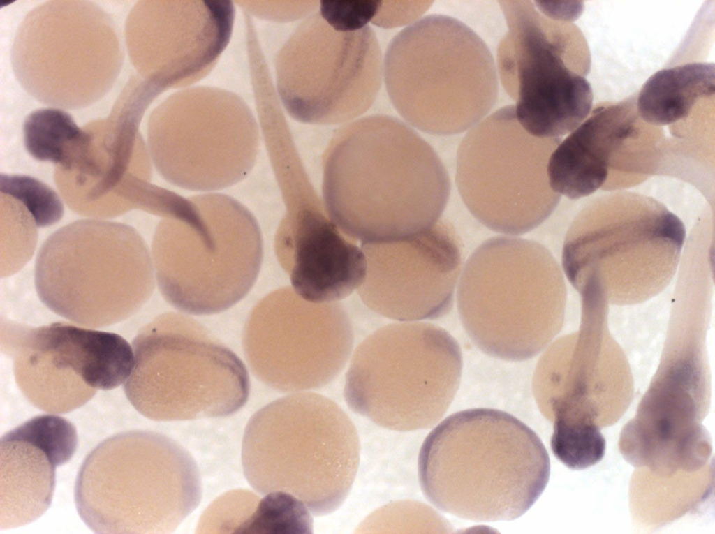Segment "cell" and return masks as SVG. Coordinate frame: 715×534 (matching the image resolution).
Wrapping results in <instances>:
<instances>
[{
  "label": "cell",
  "instance_id": "24",
  "mask_svg": "<svg viewBox=\"0 0 715 534\" xmlns=\"http://www.w3.org/2000/svg\"><path fill=\"white\" fill-rule=\"evenodd\" d=\"M139 6L150 21L138 6L133 9L127 24L128 47L133 64L138 68L150 57L153 58L149 61L156 65L147 81L161 91L188 78H194L205 71L216 59L230 40L235 8L205 27L224 13L233 3L214 21L199 29L200 31L187 32L192 27L188 29L189 27H182L178 33L176 32L177 27L175 33H171L170 27H165L164 22L157 21L156 17L154 21L151 15L148 17L141 4Z\"/></svg>",
  "mask_w": 715,
  "mask_h": 534
},
{
  "label": "cell",
  "instance_id": "20",
  "mask_svg": "<svg viewBox=\"0 0 715 534\" xmlns=\"http://www.w3.org/2000/svg\"><path fill=\"white\" fill-rule=\"evenodd\" d=\"M694 377L655 383L635 417L623 427L619 449L635 467L658 472L692 468L712 453L710 434L702 424L708 405Z\"/></svg>",
  "mask_w": 715,
  "mask_h": 534
},
{
  "label": "cell",
  "instance_id": "15",
  "mask_svg": "<svg viewBox=\"0 0 715 534\" xmlns=\"http://www.w3.org/2000/svg\"><path fill=\"white\" fill-rule=\"evenodd\" d=\"M351 317L339 302L317 304L290 287L273 291L252 311L243 347L256 377L281 392L323 387L341 372L352 355Z\"/></svg>",
  "mask_w": 715,
  "mask_h": 534
},
{
  "label": "cell",
  "instance_id": "13",
  "mask_svg": "<svg viewBox=\"0 0 715 534\" xmlns=\"http://www.w3.org/2000/svg\"><path fill=\"white\" fill-rule=\"evenodd\" d=\"M560 141L526 132L513 105L498 109L469 129L457 149L455 179L472 215L510 235L543 223L561 198L547 174L550 156Z\"/></svg>",
  "mask_w": 715,
  "mask_h": 534
},
{
  "label": "cell",
  "instance_id": "7",
  "mask_svg": "<svg viewBox=\"0 0 715 534\" xmlns=\"http://www.w3.org/2000/svg\"><path fill=\"white\" fill-rule=\"evenodd\" d=\"M263 258L251 213L221 193L185 198L157 228L152 247L156 280L164 299L181 312H223L252 288Z\"/></svg>",
  "mask_w": 715,
  "mask_h": 534
},
{
  "label": "cell",
  "instance_id": "5",
  "mask_svg": "<svg viewBox=\"0 0 715 534\" xmlns=\"http://www.w3.org/2000/svg\"><path fill=\"white\" fill-rule=\"evenodd\" d=\"M201 498L198 466L189 453L159 433L121 432L85 458L74 499L84 524L96 533H169Z\"/></svg>",
  "mask_w": 715,
  "mask_h": 534
},
{
  "label": "cell",
  "instance_id": "25",
  "mask_svg": "<svg viewBox=\"0 0 715 534\" xmlns=\"http://www.w3.org/2000/svg\"><path fill=\"white\" fill-rule=\"evenodd\" d=\"M714 63L695 62L657 71L644 83L636 97V109L645 123L669 126L679 134L705 124V101L714 100ZM708 111V110H707Z\"/></svg>",
  "mask_w": 715,
  "mask_h": 534
},
{
  "label": "cell",
  "instance_id": "14",
  "mask_svg": "<svg viewBox=\"0 0 715 534\" xmlns=\"http://www.w3.org/2000/svg\"><path fill=\"white\" fill-rule=\"evenodd\" d=\"M276 73L278 94L292 118L336 125L351 122L371 106L381 87L383 62L371 28L338 32L318 13L286 41Z\"/></svg>",
  "mask_w": 715,
  "mask_h": 534
},
{
  "label": "cell",
  "instance_id": "10",
  "mask_svg": "<svg viewBox=\"0 0 715 534\" xmlns=\"http://www.w3.org/2000/svg\"><path fill=\"white\" fill-rule=\"evenodd\" d=\"M132 346L134 366L124 392L149 419L223 417L247 401L250 383L242 361L189 316H159L140 330Z\"/></svg>",
  "mask_w": 715,
  "mask_h": 534
},
{
  "label": "cell",
  "instance_id": "6",
  "mask_svg": "<svg viewBox=\"0 0 715 534\" xmlns=\"http://www.w3.org/2000/svg\"><path fill=\"white\" fill-rule=\"evenodd\" d=\"M563 296L559 266L545 246L495 237L469 257L457 304L475 346L491 357L519 362L537 355L556 334Z\"/></svg>",
  "mask_w": 715,
  "mask_h": 534
},
{
  "label": "cell",
  "instance_id": "21",
  "mask_svg": "<svg viewBox=\"0 0 715 534\" xmlns=\"http://www.w3.org/2000/svg\"><path fill=\"white\" fill-rule=\"evenodd\" d=\"M75 427L54 415H38L0 440V528H13L39 518L49 507L57 466L75 453Z\"/></svg>",
  "mask_w": 715,
  "mask_h": 534
},
{
  "label": "cell",
  "instance_id": "18",
  "mask_svg": "<svg viewBox=\"0 0 715 534\" xmlns=\"http://www.w3.org/2000/svg\"><path fill=\"white\" fill-rule=\"evenodd\" d=\"M148 140L153 162L166 181L207 192L246 177L259 135L249 110L240 117H174L159 106L149 121Z\"/></svg>",
  "mask_w": 715,
  "mask_h": 534
},
{
  "label": "cell",
  "instance_id": "31",
  "mask_svg": "<svg viewBox=\"0 0 715 534\" xmlns=\"http://www.w3.org/2000/svg\"><path fill=\"white\" fill-rule=\"evenodd\" d=\"M429 3L423 1H383L382 6L372 23L384 28L408 24L425 12Z\"/></svg>",
  "mask_w": 715,
  "mask_h": 534
},
{
  "label": "cell",
  "instance_id": "12",
  "mask_svg": "<svg viewBox=\"0 0 715 534\" xmlns=\"http://www.w3.org/2000/svg\"><path fill=\"white\" fill-rule=\"evenodd\" d=\"M124 54L112 18L83 1H52L22 22L11 52L14 73L38 101L66 109L88 106L112 87Z\"/></svg>",
  "mask_w": 715,
  "mask_h": 534
},
{
  "label": "cell",
  "instance_id": "28",
  "mask_svg": "<svg viewBox=\"0 0 715 534\" xmlns=\"http://www.w3.org/2000/svg\"><path fill=\"white\" fill-rule=\"evenodd\" d=\"M605 439L594 424L554 423L552 452L570 469L582 470L598 463L605 455Z\"/></svg>",
  "mask_w": 715,
  "mask_h": 534
},
{
  "label": "cell",
  "instance_id": "19",
  "mask_svg": "<svg viewBox=\"0 0 715 534\" xmlns=\"http://www.w3.org/2000/svg\"><path fill=\"white\" fill-rule=\"evenodd\" d=\"M685 237L682 221L656 200L629 191L606 194L586 205L570 226L563 269L587 262L672 263Z\"/></svg>",
  "mask_w": 715,
  "mask_h": 534
},
{
  "label": "cell",
  "instance_id": "1",
  "mask_svg": "<svg viewBox=\"0 0 715 534\" xmlns=\"http://www.w3.org/2000/svg\"><path fill=\"white\" fill-rule=\"evenodd\" d=\"M450 192L448 173L434 149L392 116L349 122L324 156L328 216L362 244L404 240L429 229L439 220Z\"/></svg>",
  "mask_w": 715,
  "mask_h": 534
},
{
  "label": "cell",
  "instance_id": "9",
  "mask_svg": "<svg viewBox=\"0 0 715 534\" xmlns=\"http://www.w3.org/2000/svg\"><path fill=\"white\" fill-rule=\"evenodd\" d=\"M344 397L355 413L398 431L433 426L459 387L462 357L443 328L399 322L373 332L351 356Z\"/></svg>",
  "mask_w": 715,
  "mask_h": 534
},
{
  "label": "cell",
  "instance_id": "27",
  "mask_svg": "<svg viewBox=\"0 0 715 534\" xmlns=\"http://www.w3.org/2000/svg\"><path fill=\"white\" fill-rule=\"evenodd\" d=\"M306 505L295 496L276 491L265 494L238 530L246 533H311L312 517Z\"/></svg>",
  "mask_w": 715,
  "mask_h": 534
},
{
  "label": "cell",
  "instance_id": "17",
  "mask_svg": "<svg viewBox=\"0 0 715 534\" xmlns=\"http://www.w3.org/2000/svg\"><path fill=\"white\" fill-rule=\"evenodd\" d=\"M361 248L367 271L358 290L371 311L399 322L433 320L450 311L463 260L450 222L439 219L411 238Z\"/></svg>",
  "mask_w": 715,
  "mask_h": 534
},
{
  "label": "cell",
  "instance_id": "30",
  "mask_svg": "<svg viewBox=\"0 0 715 534\" xmlns=\"http://www.w3.org/2000/svg\"><path fill=\"white\" fill-rule=\"evenodd\" d=\"M382 4L381 0L321 1L319 14L334 31L355 32L374 20Z\"/></svg>",
  "mask_w": 715,
  "mask_h": 534
},
{
  "label": "cell",
  "instance_id": "11",
  "mask_svg": "<svg viewBox=\"0 0 715 534\" xmlns=\"http://www.w3.org/2000/svg\"><path fill=\"white\" fill-rule=\"evenodd\" d=\"M499 3L507 31L497 50L496 69L515 102L517 122L538 138L571 133L588 117L593 103L584 77L590 53L582 32L542 13L531 1Z\"/></svg>",
  "mask_w": 715,
  "mask_h": 534
},
{
  "label": "cell",
  "instance_id": "16",
  "mask_svg": "<svg viewBox=\"0 0 715 534\" xmlns=\"http://www.w3.org/2000/svg\"><path fill=\"white\" fill-rule=\"evenodd\" d=\"M1 344L24 396L53 414L125 383L134 366L133 347L120 335L61 322L33 327L6 321Z\"/></svg>",
  "mask_w": 715,
  "mask_h": 534
},
{
  "label": "cell",
  "instance_id": "4",
  "mask_svg": "<svg viewBox=\"0 0 715 534\" xmlns=\"http://www.w3.org/2000/svg\"><path fill=\"white\" fill-rule=\"evenodd\" d=\"M390 99L402 118L429 134L469 131L493 109L499 77L492 53L450 16L422 17L390 41L383 60Z\"/></svg>",
  "mask_w": 715,
  "mask_h": 534
},
{
  "label": "cell",
  "instance_id": "29",
  "mask_svg": "<svg viewBox=\"0 0 715 534\" xmlns=\"http://www.w3.org/2000/svg\"><path fill=\"white\" fill-rule=\"evenodd\" d=\"M0 189L1 194L19 202L38 227L51 225L62 216L64 209L58 195L34 178L1 175Z\"/></svg>",
  "mask_w": 715,
  "mask_h": 534
},
{
  "label": "cell",
  "instance_id": "3",
  "mask_svg": "<svg viewBox=\"0 0 715 534\" xmlns=\"http://www.w3.org/2000/svg\"><path fill=\"white\" fill-rule=\"evenodd\" d=\"M357 429L334 401L311 391L291 393L259 409L243 436L242 463L260 494L281 491L322 516L345 500L360 463Z\"/></svg>",
  "mask_w": 715,
  "mask_h": 534
},
{
  "label": "cell",
  "instance_id": "22",
  "mask_svg": "<svg viewBox=\"0 0 715 534\" xmlns=\"http://www.w3.org/2000/svg\"><path fill=\"white\" fill-rule=\"evenodd\" d=\"M275 250L293 291L312 303L339 302L363 283L367 262L323 210L299 214L276 239Z\"/></svg>",
  "mask_w": 715,
  "mask_h": 534
},
{
  "label": "cell",
  "instance_id": "2",
  "mask_svg": "<svg viewBox=\"0 0 715 534\" xmlns=\"http://www.w3.org/2000/svg\"><path fill=\"white\" fill-rule=\"evenodd\" d=\"M547 452L515 417L491 408L448 416L426 437L418 477L440 510L475 521H510L537 500L550 477Z\"/></svg>",
  "mask_w": 715,
  "mask_h": 534
},
{
  "label": "cell",
  "instance_id": "8",
  "mask_svg": "<svg viewBox=\"0 0 715 534\" xmlns=\"http://www.w3.org/2000/svg\"><path fill=\"white\" fill-rule=\"evenodd\" d=\"M149 249L133 228L80 220L53 233L38 251L35 286L52 311L78 325L103 327L135 313L155 286Z\"/></svg>",
  "mask_w": 715,
  "mask_h": 534
},
{
  "label": "cell",
  "instance_id": "26",
  "mask_svg": "<svg viewBox=\"0 0 715 534\" xmlns=\"http://www.w3.org/2000/svg\"><path fill=\"white\" fill-rule=\"evenodd\" d=\"M23 133L31 156L57 164L66 172L81 169L92 141L88 126L80 128L68 113L57 108L32 112L24 122Z\"/></svg>",
  "mask_w": 715,
  "mask_h": 534
},
{
  "label": "cell",
  "instance_id": "23",
  "mask_svg": "<svg viewBox=\"0 0 715 534\" xmlns=\"http://www.w3.org/2000/svg\"><path fill=\"white\" fill-rule=\"evenodd\" d=\"M635 102L634 96L597 107L560 141L547 166L554 192L576 200L605 187L644 124Z\"/></svg>",
  "mask_w": 715,
  "mask_h": 534
}]
</instances>
